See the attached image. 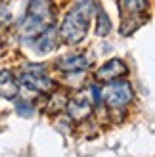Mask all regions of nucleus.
<instances>
[{"instance_id":"f257e3e1","label":"nucleus","mask_w":155,"mask_h":157,"mask_svg":"<svg viewBox=\"0 0 155 157\" xmlns=\"http://www.w3.org/2000/svg\"><path fill=\"white\" fill-rule=\"evenodd\" d=\"M94 10H96L94 0H77L71 6V10H67L59 27V35L63 38V42L77 44L86 36Z\"/></svg>"},{"instance_id":"f03ea898","label":"nucleus","mask_w":155,"mask_h":157,"mask_svg":"<svg viewBox=\"0 0 155 157\" xmlns=\"http://www.w3.org/2000/svg\"><path fill=\"white\" fill-rule=\"evenodd\" d=\"M52 25H54L52 0H29L27 15H25V21H23L25 40L36 36L38 33H42Z\"/></svg>"},{"instance_id":"7ed1b4c3","label":"nucleus","mask_w":155,"mask_h":157,"mask_svg":"<svg viewBox=\"0 0 155 157\" xmlns=\"http://www.w3.org/2000/svg\"><path fill=\"white\" fill-rule=\"evenodd\" d=\"M104 98H105V101L111 107H123V105H127L128 101L132 100V86H130L128 82H125V81L111 82L105 88Z\"/></svg>"},{"instance_id":"20e7f679","label":"nucleus","mask_w":155,"mask_h":157,"mask_svg":"<svg viewBox=\"0 0 155 157\" xmlns=\"http://www.w3.org/2000/svg\"><path fill=\"white\" fill-rule=\"evenodd\" d=\"M25 42H29L31 46H33L35 52L46 54V52L54 50V46H56V29H54V25H52V27H48L46 31L38 33L36 36L29 38V40H25Z\"/></svg>"},{"instance_id":"39448f33","label":"nucleus","mask_w":155,"mask_h":157,"mask_svg":"<svg viewBox=\"0 0 155 157\" xmlns=\"http://www.w3.org/2000/svg\"><path fill=\"white\" fill-rule=\"evenodd\" d=\"M65 107H67V115L71 117L73 121H82L84 117H88V115H90V111H92L90 101H88L86 98H82V96H81V98L71 100Z\"/></svg>"},{"instance_id":"423d86ee","label":"nucleus","mask_w":155,"mask_h":157,"mask_svg":"<svg viewBox=\"0 0 155 157\" xmlns=\"http://www.w3.org/2000/svg\"><path fill=\"white\" fill-rule=\"evenodd\" d=\"M21 82L25 84L27 88H31V90H38V92H44V90L52 88V81H50L48 77H44V75H33V73H29V71L23 73Z\"/></svg>"},{"instance_id":"0eeeda50","label":"nucleus","mask_w":155,"mask_h":157,"mask_svg":"<svg viewBox=\"0 0 155 157\" xmlns=\"http://www.w3.org/2000/svg\"><path fill=\"white\" fill-rule=\"evenodd\" d=\"M125 73H127V65L123 63L121 59H109L105 65H102L98 69V78L109 81V78H115V77L125 75Z\"/></svg>"},{"instance_id":"6e6552de","label":"nucleus","mask_w":155,"mask_h":157,"mask_svg":"<svg viewBox=\"0 0 155 157\" xmlns=\"http://www.w3.org/2000/svg\"><path fill=\"white\" fill-rule=\"evenodd\" d=\"M119 8L123 17H138L146 12V0H119Z\"/></svg>"},{"instance_id":"1a4fd4ad","label":"nucleus","mask_w":155,"mask_h":157,"mask_svg":"<svg viewBox=\"0 0 155 157\" xmlns=\"http://www.w3.org/2000/svg\"><path fill=\"white\" fill-rule=\"evenodd\" d=\"M59 69H63V71H81V69H84L88 65V61L84 56H81V54H71V56H65L59 59Z\"/></svg>"},{"instance_id":"9d476101","label":"nucleus","mask_w":155,"mask_h":157,"mask_svg":"<svg viewBox=\"0 0 155 157\" xmlns=\"http://www.w3.org/2000/svg\"><path fill=\"white\" fill-rule=\"evenodd\" d=\"M94 12L98 13V25H96V33H98L100 36H105V35H109V31H111V21H109V17L105 15V12H104L100 6H96V10H94Z\"/></svg>"},{"instance_id":"9b49d317","label":"nucleus","mask_w":155,"mask_h":157,"mask_svg":"<svg viewBox=\"0 0 155 157\" xmlns=\"http://www.w3.org/2000/svg\"><path fill=\"white\" fill-rule=\"evenodd\" d=\"M10 8H8V4L0 2V23H8L10 21Z\"/></svg>"},{"instance_id":"f8f14e48","label":"nucleus","mask_w":155,"mask_h":157,"mask_svg":"<svg viewBox=\"0 0 155 157\" xmlns=\"http://www.w3.org/2000/svg\"><path fill=\"white\" fill-rule=\"evenodd\" d=\"M90 88H92V92H94V101H96V104H100V98H102V90H100L96 84H92Z\"/></svg>"}]
</instances>
